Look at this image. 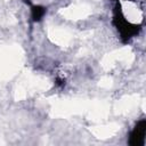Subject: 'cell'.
I'll return each mask as SVG.
<instances>
[{
	"label": "cell",
	"mask_w": 146,
	"mask_h": 146,
	"mask_svg": "<svg viewBox=\"0 0 146 146\" xmlns=\"http://www.w3.org/2000/svg\"><path fill=\"white\" fill-rule=\"evenodd\" d=\"M113 24L115 25L116 30L119 31L122 40L124 42L129 41L131 38H133L138 31H139V26L136 24L130 23L122 14L121 9H120V5L117 3L115 6V10H114V17H113Z\"/></svg>",
	"instance_id": "obj_1"
},
{
	"label": "cell",
	"mask_w": 146,
	"mask_h": 146,
	"mask_svg": "<svg viewBox=\"0 0 146 146\" xmlns=\"http://www.w3.org/2000/svg\"><path fill=\"white\" fill-rule=\"evenodd\" d=\"M145 136H146V121L140 120L137 122L135 128L132 129L129 138V144L131 146H141L145 143Z\"/></svg>",
	"instance_id": "obj_2"
},
{
	"label": "cell",
	"mask_w": 146,
	"mask_h": 146,
	"mask_svg": "<svg viewBox=\"0 0 146 146\" xmlns=\"http://www.w3.org/2000/svg\"><path fill=\"white\" fill-rule=\"evenodd\" d=\"M25 2L29 3L30 7H31V19H32V22H34V23L40 22L43 18V16L46 15V11H47L46 8L42 7V6H39V5H31V2L27 1V0H25Z\"/></svg>",
	"instance_id": "obj_3"
}]
</instances>
